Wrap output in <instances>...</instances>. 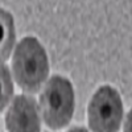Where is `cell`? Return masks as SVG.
Returning <instances> with one entry per match:
<instances>
[{
  "mask_svg": "<svg viewBox=\"0 0 132 132\" xmlns=\"http://www.w3.org/2000/svg\"><path fill=\"white\" fill-rule=\"evenodd\" d=\"M13 95V83L8 68L0 62V112L8 106Z\"/></svg>",
  "mask_w": 132,
  "mask_h": 132,
  "instance_id": "cell-6",
  "label": "cell"
},
{
  "mask_svg": "<svg viewBox=\"0 0 132 132\" xmlns=\"http://www.w3.org/2000/svg\"><path fill=\"white\" fill-rule=\"evenodd\" d=\"M5 126L8 132H40V115L35 99L27 95L16 96L7 112Z\"/></svg>",
  "mask_w": 132,
  "mask_h": 132,
  "instance_id": "cell-4",
  "label": "cell"
},
{
  "mask_svg": "<svg viewBox=\"0 0 132 132\" xmlns=\"http://www.w3.org/2000/svg\"><path fill=\"white\" fill-rule=\"evenodd\" d=\"M15 24L9 12L0 8V61H5L15 45Z\"/></svg>",
  "mask_w": 132,
  "mask_h": 132,
  "instance_id": "cell-5",
  "label": "cell"
},
{
  "mask_svg": "<svg viewBox=\"0 0 132 132\" xmlns=\"http://www.w3.org/2000/svg\"><path fill=\"white\" fill-rule=\"evenodd\" d=\"M68 132H89L86 128H83V127H74V128H71V129H69Z\"/></svg>",
  "mask_w": 132,
  "mask_h": 132,
  "instance_id": "cell-8",
  "label": "cell"
},
{
  "mask_svg": "<svg viewBox=\"0 0 132 132\" xmlns=\"http://www.w3.org/2000/svg\"><path fill=\"white\" fill-rule=\"evenodd\" d=\"M13 74L19 86L27 93H37L49 73L45 49L35 37L23 38L13 54Z\"/></svg>",
  "mask_w": 132,
  "mask_h": 132,
  "instance_id": "cell-1",
  "label": "cell"
},
{
  "mask_svg": "<svg viewBox=\"0 0 132 132\" xmlns=\"http://www.w3.org/2000/svg\"><path fill=\"white\" fill-rule=\"evenodd\" d=\"M87 114L93 132H118L123 119L119 93L111 86L99 87L89 103Z\"/></svg>",
  "mask_w": 132,
  "mask_h": 132,
  "instance_id": "cell-3",
  "label": "cell"
},
{
  "mask_svg": "<svg viewBox=\"0 0 132 132\" xmlns=\"http://www.w3.org/2000/svg\"><path fill=\"white\" fill-rule=\"evenodd\" d=\"M126 132H131V114H128L126 120Z\"/></svg>",
  "mask_w": 132,
  "mask_h": 132,
  "instance_id": "cell-7",
  "label": "cell"
},
{
  "mask_svg": "<svg viewBox=\"0 0 132 132\" xmlns=\"http://www.w3.org/2000/svg\"><path fill=\"white\" fill-rule=\"evenodd\" d=\"M40 110L45 124L52 129L68 126L74 114V90L69 79L53 75L40 96Z\"/></svg>",
  "mask_w": 132,
  "mask_h": 132,
  "instance_id": "cell-2",
  "label": "cell"
}]
</instances>
